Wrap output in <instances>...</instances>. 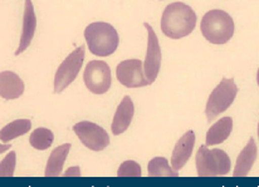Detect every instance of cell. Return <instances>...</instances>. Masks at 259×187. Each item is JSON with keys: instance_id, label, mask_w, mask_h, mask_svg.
I'll list each match as a JSON object with an SVG mask.
<instances>
[{"instance_id": "6da1fadb", "label": "cell", "mask_w": 259, "mask_h": 187, "mask_svg": "<svg viewBox=\"0 0 259 187\" xmlns=\"http://www.w3.org/2000/svg\"><path fill=\"white\" fill-rule=\"evenodd\" d=\"M196 25V14L184 3H171L165 8L161 18V30L171 39H181L191 34Z\"/></svg>"}, {"instance_id": "7a4b0ae2", "label": "cell", "mask_w": 259, "mask_h": 187, "mask_svg": "<svg viewBox=\"0 0 259 187\" xmlns=\"http://www.w3.org/2000/svg\"><path fill=\"white\" fill-rule=\"evenodd\" d=\"M84 39L91 53L97 57L111 56L120 44L117 30L105 22H96L87 25L84 29Z\"/></svg>"}, {"instance_id": "3957f363", "label": "cell", "mask_w": 259, "mask_h": 187, "mask_svg": "<svg viewBox=\"0 0 259 187\" xmlns=\"http://www.w3.org/2000/svg\"><path fill=\"white\" fill-rule=\"evenodd\" d=\"M200 30L211 44H225L234 34V20L224 10H209L201 19Z\"/></svg>"}, {"instance_id": "277c9868", "label": "cell", "mask_w": 259, "mask_h": 187, "mask_svg": "<svg viewBox=\"0 0 259 187\" xmlns=\"http://www.w3.org/2000/svg\"><path fill=\"white\" fill-rule=\"evenodd\" d=\"M196 171L199 177H217L229 173L232 163L225 151L214 149L208 150L205 145L199 147L195 158Z\"/></svg>"}, {"instance_id": "5b68a950", "label": "cell", "mask_w": 259, "mask_h": 187, "mask_svg": "<svg viewBox=\"0 0 259 187\" xmlns=\"http://www.w3.org/2000/svg\"><path fill=\"white\" fill-rule=\"evenodd\" d=\"M238 87L232 78H223L214 88L206 102L205 114L209 122L214 121L219 114L228 110L237 97Z\"/></svg>"}, {"instance_id": "8992f818", "label": "cell", "mask_w": 259, "mask_h": 187, "mask_svg": "<svg viewBox=\"0 0 259 187\" xmlns=\"http://www.w3.org/2000/svg\"><path fill=\"white\" fill-rule=\"evenodd\" d=\"M84 45L74 49L61 63L54 75V93H62L78 75L84 61Z\"/></svg>"}, {"instance_id": "52a82bcc", "label": "cell", "mask_w": 259, "mask_h": 187, "mask_svg": "<svg viewBox=\"0 0 259 187\" xmlns=\"http://www.w3.org/2000/svg\"><path fill=\"white\" fill-rule=\"evenodd\" d=\"M83 82L88 90L95 95H105L112 83V75L108 64L103 61H91L83 73Z\"/></svg>"}, {"instance_id": "ba28073f", "label": "cell", "mask_w": 259, "mask_h": 187, "mask_svg": "<svg viewBox=\"0 0 259 187\" xmlns=\"http://www.w3.org/2000/svg\"><path fill=\"white\" fill-rule=\"evenodd\" d=\"M73 131L79 141L91 151L98 152V151L105 150L110 145V137L106 129L93 122H78L73 126Z\"/></svg>"}, {"instance_id": "9c48e42d", "label": "cell", "mask_w": 259, "mask_h": 187, "mask_svg": "<svg viewBox=\"0 0 259 187\" xmlns=\"http://www.w3.org/2000/svg\"><path fill=\"white\" fill-rule=\"evenodd\" d=\"M116 77L121 84L127 88H139L150 84L145 74L144 63L140 59L121 62L116 68Z\"/></svg>"}, {"instance_id": "30bf717a", "label": "cell", "mask_w": 259, "mask_h": 187, "mask_svg": "<svg viewBox=\"0 0 259 187\" xmlns=\"http://www.w3.org/2000/svg\"><path fill=\"white\" fill-rule=\"evenodd\" d=\"M144 27L147 30V51L146 58H145L144 69L146 74L147 80L150 84L156 80L157 74H159L160 68H161V49H160V43L157 35L155 34L154 29L149 23H144Z\"/></svg>"}, {"instance_id": "8fae6325", "label": "cell", "mask_w": 259, "mask_h": 187, "mask_svg": "<svg viewBox=\"0 0 259 187\" xmlns=\"http://www.w3.org/2000/svg\"><path fill=\"white\" fill-rule=\"evenodd\" d=\"M35 29H37V17H35L34 13V7H33L32 0H25L22 37H20L19 46H18L17 52H15V56L22 54L30 45L33 38H34Z\"/></svg>"}, {"instance_id": "7c38bea8", "label": "cell", "mask_w": 259, "mask_h": 187, "mask_svg": "<svg viewBox=\"0 0 259 187\" xmlns=\"http://www.w3.org/2000/svg\"><path fill=\"white\" fill-rule=\"evenodd\" d=\"M195 145V133L194 131H188L175 145L171 156V166L176 171L183 168L193 153Z\"/></svg>"}, {"instance_id": "4fadbf2b", "label": "cell", "mask_w": 259, "mask_h": 187, "mask_svg": "<svg viewBox=\"0 0 259 187\" xmlns=\"http://www.w3.org/2000/svg\"><path fill=\"white\" fill-rule=\"evenodd\" d=\"M134 102H132V100L128 96H125L123 100L121 101L120 105H118L117 110H116L115 112V116H113L111 128H112V133L115 134V136L123 133V132L128 128L130 124H131L132 122V118H134Z\"/></svg>"}, {"instance_id": "5bb4252c", "label": "cell", "mask_w": 259, "mask_h": 187, "mask_svg": "<svg viewBox=\"0 0 259 187\" xmlns=\"http://www.w3.org/2000/svg\"><path fill=\"white\" fill-rule=\"evenodd\" d=\"M24 93V82L14 72L0 73V96L3 100H17Z\"/></svg>"}, {"instance_id": "9a60e30c", "label": "cell", "mask_w": 259, "mask_h": 187, "mask_svg": "<svg viewBox=\"0 0 259 187\" xmlns=\"http://www.w3.org/2000/svg\"><path fill=\"white\" fill-rule=\"evenodd\" d=\"M257 145H255L254 138H250L247 146L242 150L237 158V165H235V170L233 176L234 177H245L249 173L250 168L254 165L255 160H257Z\"/></svg>"}, {"instance_id": "2e32d148", "label": "cell", "mask_w": 259, "mask_h": 187, "mask_svg": "<svg viewBox=\"0 0 259 187\" xmlns=\"http://www.w3.org/2000/svg\"><path fill=\"white\" fill-rule=\"evenodd\" d=\"M71 147V144H64L52 151L46 166V172H44L46 177H58L62 175V168H63Z\"/></svg>"}, {"instance_id": "e0dca14e", "label": "cell", "mask_w": 259, "mask_h": 187, "mask_svg": "<svg viewBox=\"0 0 259 187\" xmlns=\"http://www.w3.org/2000/svg\"><path fill=\"white\" fill-rule=\"evenodd\" d=\"M233 129V119L230 117L220 118L217 123L209 128L206 133V145L208 146H215L220 145L230 136Z\"/></svg>"}, {"instance_id": "ac0fdd59", "label": "cell", "mask_w": 259, "mask_h": 187, "mask_svg": "<svg viewBox=\"0 0 259 187\" xmlns=\"http://www.w3.org/2000/svg\"><path fill=\"white\" fill-rule=\"evenodd\" d=\"M30 128H32V122L29 119H17V121L10 122L7 126L3 127L0 131V138H2V142L5 144L17 137L23 136L29 132Z\"/></svg>"}, {"instance_id": "d6986e66", "label": "cell", "mask_w": 259, "mask_h": 187, "mask_svg": "<svg viewBox=\"0 0 259 187\" xmlns=\"http://www.w3.org/2000/svg\"><path fill=\"white\" fill-rule=\"evenodd\" d=\"M150 177H178L179 171L170 167L165 157H155L149 162Z\"/></svg>"}, {"instance_id": "ffe728a7", "label": "cell", "mask_w": 259, "mask_h": 187, "mask_svg": "<svg viewBox=\"0 0 259 187\" xmlns=\"http://www.w3.org/2000/svg\"><path fill=\"white\" fill-rule=\"evenodd\" d=\"M54 141V134L51 129L48 128H40L34 129L32 132L29 137V144L33 149L35 150H39V151H44V150H48L49 147L52 146Z\"/></svg>"}, {"instance_id": "44dd1931", "label": "cell", "mask_w": 259, "mask_h": 187, "mask_svg": "<svg viewBox=\"0 0 259 187\" xmlns=\"http://www.w3.org/2000/svg\"><path fill=\"white\" fill-rule=\"evenodd\" d=\"M141 175V166L135 161H125L117 171L118 177H140Z\"/></svg>"}, {"instance_id": "7402d4cb", "label": "cell", "mask_w": 259, "mask_h": 187, "mask_svg": "<svg viewBox=\"0 0 259 187\" xmlns=\"http://www.w3.org/2000/svg\"><path fill=\"white\" fill-rule=\"evenodd\" d=\"M15 162H17V158H15V152L12 151L9 152V155L7 157H4L0 162V176L2 177H13L15 170Z\"/></svg>"}, {"instance_id": "603a6c76", "label": "cell", "mask_w": 259, "mask_h": 187, "mask_svg": "<svg viewBox=\"0 0 259 187\" xmlns=\"http://www.w3.org/2000/svg\"><path fill=\"white\" fill-rule=\"evenodd\" d=\"M9 145H8V146H7V149H9ZM0 151H2V152H4V151H5V147L4 146H2V150H0Z\"/></svg>"}, {"instance_id": "cb8c5ba5", "label": "cell", "mask_w": 259, "mask_h": 187, "mask_svg": "<svg viewBox=\"0 0 259 187\" xmlns=\"http://www.w3.org/2000/svg\"><path fill=\"white\" fill-rule=\"evenodd\" d=\"M257 83H258V85H259V68H258V72H257Z\"/></svg>"}, {"instance_id": "d4e9b609", "label": "cell", "mask_w": 259, "mask_h": 187, "mask_svg": "<svg viewBox=\"0 0 259 187\" xmlns=\"http://www.w3.org/2000/svg\"><path fill=\"white\" fill-rule=\"evenodd\" d=\"M257 132H258V138H259V122H258V128H257Z\"/></svg>"}]
</instances>
